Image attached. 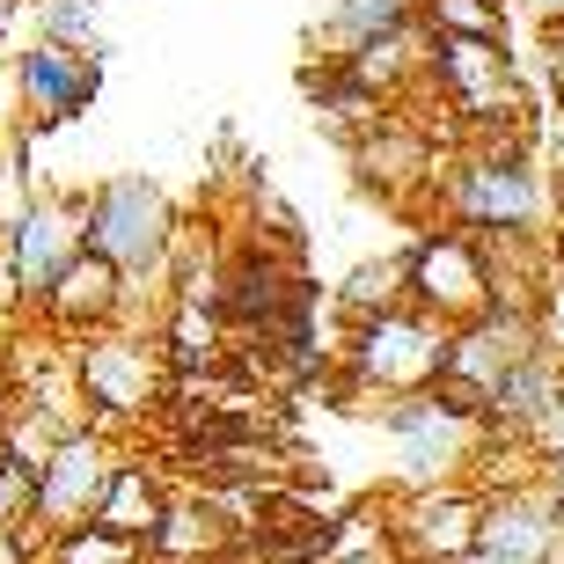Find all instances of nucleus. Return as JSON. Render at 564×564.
<instances>
[{
  "label": "nucleus",
  "mask_w": 564,
  "mask_h": 564,
  "mask_svg": "<svg viewBox=\"0 0 564 564\" xmlns=\"http://www.w3.org/2000/svg\"><path fill=\"white\" fill-rule=\"evenodd\" d=\"M469 154L447 169V213H455L462 235H543V213H550V184L543 169L528 162V140L521 126H477L469 132Z\"/></svg>",
  "instance_id": "f257e3e1"
},
{
  "label": "nucleus",
  "mask_w": 564,
  "mask_h": 564,
  "mask_svg": "<svg viewBox=\"0 0 564 564\" xmlns=\"http://www.w3.org/2000/svg\"><path fill=\"white\" fill-rule=\"evenodd\" d=\"M477 491L469 484H440V491H403L381 521V543L397 564H462L477 557Z\"/></svg>",
  "instance_id": "9d476101"
},
{
  "label": "nucleus",
  "mask_w": 564,
  "mask_h": 564,
  "mask_svg": "<svg viewBox=\"0 0 564 564\" xmlns=\"http://www.w3.org/2000/svg\"><path fill=\"white\" fill-rule=\"evenodd\" d=\"M419 30L462 44H506V0H419Z\"/></svg>",
  "instance_id": "6ab92c4d"
},
{
  "label": "nucleus",
  "mask_w": 564,
  "mask_h": 564,
  "mask_svg": "<svg viewBox=\"0 0 564 564\" xmlns=\"http://www.w3.org/2000/svg\"><path fill=\"white\" fill-rule=\"evenodd\" d=\"M425 82L462 126H521L528 88L506 44H462V37H425Z\"/></svg>",
  "instance_id": "423d86ee"
},
{
  "label": "nucleus",
  "mask_w": 564,
  "mask_h": 564,
  "mask_svg": "<svg viewBox=\"0 0 564 564\" xmlns=\"http://www.w3.org/2000/svg\"><path fill=\"white\" fill-rule=\"evenodd\" d=\"M169 513V484L162 469H147V462H118L104 484V499H96V513H88V528H104V535H118V543L147 550V535L162 528Z\"/></svg>",
  "instance_id": "2eb2a0df"
},
{
  "label": "nucleus",
  "mask_w": 564,
  "mask_h": 564,
  "mask_svg": "<svg viewBox=\"0 0 564 564\" xmlns=\"http://www.w3.org/2000/svg\"><path fill=\"white\" fill-rule=\"evenodd\" d=\"M528 8H535L543 22H557V15H564V0H528Z\"/></svg>",
  "instance_id": "393cba45"
},
{
  "label": "nucleus",
  "mask_w": 564,
  "mask_h": 564,
  "mask_svg": "<svg viewBox=\"0 0 564 564\" xmlns=\"http://www.w3.org/2000/svg\"><path fill=\"white\" fill-rule=\"evenodd\" d=\"M447 345H455V330H440V323H425V315H411V308L352 323L345 345H337L352 411H381V403H397V397L433 389V381L447 375Z\"/></svg>",
  "instance_id": "7ed1b4c3"
},
{
  "label": "nucleus",
  "mask_w": 564,
  "mask_h": 564,
  "mask_svg": "<svg viewBox=\"0 0 564 564\" xmlns=\"http://www.w3.org/2000/svg\"><path fill=\"white\" fill-rule=\"evenodd\" d=\"M397 308H403V257H367L337 286V315L345 323H375V315H397Z\"/></svg>",
  "instance_id": "a211bd4d"
},
{
  "label": "nucleus",
  "mask_w": 564,
  "mask_h": 564,
  "mask_svg": "<svg viewBox=\"0 0 564 564\" xmlns=\"http://www.w3.org/2000/svg\"><path fill=\"white\" fill-rule=\"evenodd\" d=\"M82 257V220H74V198H52V191H30L15 198V213L0 220V264H8V286H15V308H37V293Z\"/></svg>",
  "instance_id": "0eeeda50"
},
{
  "label": "nucleus",
  "mask_w": 564,
  "mask_h": 564,
  "mask_svg": "<svg viewBox=\"0 0 564 564\" xmlns=\"http://www.w3.org/2000/svg\"><path fill=\"white\" fill-rule=\"evenodd\" d=\"M352 162H359V184L397 191V198H403L411 184H433L440 154H433V132L389 110V118H381L375 132H359V140H352Z\"/></svg>",
  "instance_id": "4468645a"
},
{
  "label": "nucleus",
  "mask_w": 564,
  "mask_h": 564,
  "mask_svg": "<svg viewBox=\"0 0 564 564\" xmlns=\"http://www.w3.org/2000/svg\"><path fill=\"white\" fill-rule=\"evenodd\" d=\"M235 543V521L220 513V499H169L162 528L147 535V557L154 564H206Z\"/></svg>",
  "instance_id": "dca6fc26"
},
{
  "label": "nucleus",
  "mask_w": 564,
  "mask_h": 564,
  "mask_svg": "<svg viewBox=\"0 0 564 564\" xmlns=\"http://www.w3.org/2000/svg\"><path fill=\"white\" fill-rule=\"evenodd\" d=\"M22 8H30V0H0V52H8V37H15V22H22Z\"/></svg>",
  "instance_id": "5701e85b"
},
{
  "label": "nucleus",
  "mask_w": 564,
  "mask_h": 564,
  "mask_svg": "<svg viewBox=\"0 0 564 564\" xmlns=\"http://www.w3.org/2000/svg\"><path fill=\"white\" fill-rule=\"evenodd\" d=\"M30 8H37V44L96 52V15H104V0H30Z\"/></svg>",
  "instance_id": "aec40b11"
},
{
  "label": "nucleus",
  "mask_w": 564,
  "mask_h": 564,
  "mask_svg": "<svg viewBox=\"0 0 564 564\" xmlns=\"http://www.w3.org/2000/svg\"><path fill=\"white\" fill-rule=\"evenodd\" d=\"M66 367H74V397L88 411V433H104V440L110 425H140L169 403V367L154 352V337H132V330L74 337Z\"/></svg>",
  "instance_id": "20e7f679"
},
{
  "label": "nucleus",
  "mask_w": 564,
  "mask_h": 564,
  "mask_svg": "<svg viewBox=\"0 0 564 564\" xmlns=\"http://www.w3.org/2000/svg\"><path fill=\"white\" fill-rule=\"evenodd\" d=\"M403 308L440 323V330H462L491 315V279H484V250L477 235L462 228H425L403 257Z\"/></svg>",
  "instance_id": "39448f33"
},
{
  "label": "nucleus",
  "mask_w": 564,
  "mask_h": 564,
  "mask_svg": "<svg viewBox=\"0 0 564 564\" xmlns=\"http://www.w3.org/2000/svg\"><path fill=\"white\" fill-rule=\"evenodd\" d=\"M462 564H491V557H462Z\"/></svg>",
  "instance_id": "a878e982"
},
{
  "label": "nucleus",
  "mask_w": 564,
  "mask_h": 564,
  "mask_svg": "<svg viewBox=\"0 0 564 564\" xmlns=\"http://www.w3.org/2000/svg\"><path fill=\"white\" fill-rule=\"evenodd\" d=\"M74 220H82V250L104 257L126 286L162 279L169 272V250H176V235H184L176 198H169L154 176H140V169L104 176L88 198H74Z\"/></svg>",
  "instance_id": "f03ea898"
},
{
  "label": "nucleus",
  "mask_w": 564,
  "mask_h": 564,
  "mask_svg": "<svg viewBox=\"0 0 564 564\" xmlns=\"http://www.w3.org/2000/svg\"><path fill=\"white\" fill-rule=\"evenodd\" d=\"M110 469H118V455H110L104 433H66L52 440V455L37 462V513H30V528L37 535H66V528H82L88 513H96V499H104Z\"/></svg>",
  "instance_id": "f8f14e48"
},
{
  "label": "nucleus",
  "mask_w": 564,
  "mask_h": 564,
  "mask_svg": "<svg viewBox=\"0 0 564 564\" xmlns=\"http://www.w3.org/2000/svg\"><path fill=\"white\" fill-rule=\"evenodd\" d=\"M564 550V491L557 484H513L477 506V557L491 564H557Z\"/></svg>",
  "instance_id": "9b49d317"
},
{
  "label": "nucleus",
  "mask_w": 564,
  "mask_h": 564,
  "mask_svg": "<svg viewBox=\"0 0 564 564\" xmlns=\"http://www.w3.org/2000/svg\"><path fill=\"white\" fill-rule=\"evenodd\" d=\"M8 74H15V118L22 132H59L74 126L96 96H104V44L96 52H59V44H30V52H8Z\"/></svg>",
  "instance_id": "6e6552de"
},
{
  "label": "nucleus",
  "mask_w": 564,
  "mask_h": 564,
  "mask_svg": "<svg viewBox=\"0 0 564 564\" xmlns=\"http://www.w3.org/2000/svg\"><path fill=\"white\" fill-rule=\"evenodd\" d=\"M44 564H147V550L118 543L104 528H66V535H44Z\"/></svg>",
  "instance_id": "412c9836"
},
{
  "label": "nucleus",
  "mask_w": 564,
  "mask_h": 564,
  "mask_svg": "<svg viewBox=\"0 0 564 564\" xmlns=\"http://www.w3.org/2000/svg\"><path fill=\"white\" fill-rule=\"evenodd\" d=\"M154 352H162L169 381H206L228 367V330L213 308H169L162 330H154Z\"/></svg>",
  "instance_id": "f3484780"
},
{
  "label": "nucleus",
  "mask_w": 564,
  "mask_h": 564,
  "mask_svg": "<svg viewBox=\"0 0 564 564\" xmlns=\"http://www.w3.org/2000/svg\"><path fill=\"white\" fill-rule=\"evenodd\" d=\"M381 425H389V440H397V462H403V484L411 491H440V484H469V462H477V440L484 425H462L447 419L433 397H397L375 411Z\"/></svg>",
  "instance_id": "1a4fd4ad"
},
{
  "label": "nucleus",
  "mask_w": 564,
  "mask_h": 564,
  "mask_svg": "<svg viewBox=\"0 0 564 564\" xmlns=\"http://www.w3.org/2000/svg\"><path fill=\"white\" fill-rule=\"evenodd\" d=\"M419 22V0H337V44L381 37V30H403Z\"/></svg>",
  "instance_id": "4be33fe9"
},
{
  "label": "nucleus",
  "mask_w": 564,
  "mask_h": 564,
  "mask_svg": "<svg viewBox=\"0 0 564 564\" xmlns=\"http://www.w3.org/2000/svg\"><path fill=\"white\" fill-rule=\"evenodd\" d=\"M126 301H132V286L118 272H110L104 257H74L52 286L37 293V315L52 323V330L74 345V337H96V330H118V315H126Z\"/></svg>",
  "instance_id": "ddd939ff"
},
{
  "label": "nucleus",
  "mask_w": 564,
  "mask_h": 564,
  "mask_svg": "<svg viewBox=\"0 0 564 564\" xmlns=\"http://www.w3.org/2000/svg\"><path fill=\"white\" fill-rule=\"evenodd\" d=\"M337 564H397V550L381 543V550H359V557H337Z\"/></svg>",
  "instance_id": "b1692460"
}]
</instances>
